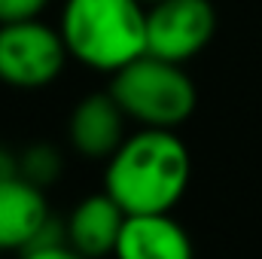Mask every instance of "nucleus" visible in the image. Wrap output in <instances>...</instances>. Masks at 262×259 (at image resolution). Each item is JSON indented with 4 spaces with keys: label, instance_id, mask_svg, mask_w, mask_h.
<instances>
[{
    "label": "nucleus",
    "instance_id": "6e6552de",
    "mask_svg": "<svg viewBox=\"0 0 262 259\" xmlns=\"http://www.w3.org/2000/svg\"><path fill=\"white\" fill-rule=\"evenodd\" d=\"M125 220H128V213L122 210V204L107 189L89 195L70 210V217L64 220L67 244L89 259L113 256Z\"/></svg>",
    "mask_w": 262,
    "mask_h": 259
},
{
    "label": "nucleus",
    "instance_id": "9b49d317",
    "mask_svg": "<svg viewBox=\"0 0 262 259\" xmlns=\"http://www.w3.org/2000/svg\"><path fill=\"white\" fill-rule=\"evenodd\" d=\"M49 0H0V25L12 21H31L46 12Z\"/></svg>",
    "mask_w": 262,
    "mask_h": 259
},
{
    "label": "nucleus",
    "instance_id": "1a4fd4ad",
    "mask_svg": "<svg viewBox=\"0 0 262 259\" xmlns=\"http://www.w3.org/2000/svg\"><path fill=\"white\" fill-rule=\"evenodd\" d=\"M116 259H195L189 232L171 213H128Z\"/></svg>",
    "mask_w": 262,
    "mask_h": 259
},
{
    "label": "nucleus",
    "instance_id": "423d86ee",
    "mask_svg": "<svg viewBox=\"0 0 262 259\" xmlns=\"http://www.w3.org/2000/svg\"><path fill=\"white\" fill-rule=\"evenodd\" d=\"M125 122H128V116L119 107V101L110 95V89L85 95L73 107L70 122H67L70 146L85 159H110L128 137Z\"/></svg>",
    "mask_w": 262,
    "mask_h": 259
},
{
    "label": "nucleus",
    "instance_id": "f257e3e1",
    "mask_svg": "<svg viewBox=\"0 0 262 259\" xmlns=\"http://www.w3.org/2000/svg\"><path fill=\"white\" fill-rule=\"evenodd\" d=\"M192 177V159L174 128H137L107 159L104 189L125 213H171Z\"/></svg>",
    "mask_w": 262,
    "mask_h": 259
},
{
    "label": "nucleus",
    "instance_id": "ddd939ff",
    "mask_svg": "<svg viewBox=\"0 0 262 259\" xmlns=\"http://www.w3.org/2000/svg\"><path fill=\"white\" fill-rule=\"evenodd\" d=\"M18 174V156H12L9 149L0 146V180H9Z\"/></svg>",
    "mask_w": 262,
    "mask_h": 259
},
{
    "label": "nucleus",
    "instance_id": "7ed1b4c3",
    "mask_svg": "<svg viewBox=\"0 0 262 259\" xmlns=\"http://www.w3.org/2000/svg\"><path fill=\"white\" fill-rule=\"evenodd\" d=\"M110 95L140 128H177L195 113L198 104L195 82L183 64L149 52L113 73Z\"/></svg>",
    "mask_w": 262,
    "mask_h": 259
},
{
    "label": "nucleus",
    "instance_id": "4468645a",
    "mask_svg": "<svg viewBox=\"0 0 262 259\" xmlns=\"http://www.w3.org/2000/svg\"><path fill=\"white\" fill-rule=\"evenodd\" d=\"M143 3H146V6H152V3H159V0H143Z\"/></svg>",
    "mask_w": 262,
    "mask_h": 259
},
{
    "label": "nucleus",
    "instance_id": "20e7f679",
    "mask_svg": "<svg viewBox=\"0 0 262 259\" xmlns=\"http://www.w3.org/2000/svg\"><path fill=\"white\" fill-rule=\"evenodd\" d=\"M67 43L43 18L0 25V82L12 89H43L64 70Z\"/></svg>",
    "mask_w": 262,
    "mask_h": 259
},
{
    "label": "nucleus",
    "instance_id": "9d476101",
    "mask_svg": "<svg viewBox=\"0 0 262 259\" xmlns=\"http://www.w3.org/2000/svg\"><path fill=\"white\" fill-rule=\"evenodd\" d=\"M18 174L40 189L52 186L61 177V153L52 143H34L18 156Z\"/></svg>",
    "mask_w": 262,
    "mask_h": 259
},
{
    "label": "nucleus",
    "instance_id": "39448f33",
    "mask_svg": "<svg viewBox=\"0 0 262 259\" xmlns=\"http://www.w3.org/2000/svg\"><path fill=\"white\" fill-rule=\"evenodd\" d=\"M216 9L210 0H159L146 6V52L165 61H189L213 40Z\"/></svg>",
    "mask_w": 262,
    "mask_h": 259
},
{
    "label": "nucleus",
    "instance_id": "f03ea898",
    "mask_svg": "<svg viewBox=\"0 0 262 259\" xmlns=\"http://www.w3.org/2000/svg\"><path fill=\"white\" fill-rule=\"evenodd\" d=\"M61 37L70 58L98 73H116L146 55L143 0H64Z\"/></svg>",
    "mask_w": 262,
    "mask_h": 259
},
{
    "label": "nucleus",
    "instance_id": "f8f14e48",
    "mask_svg": "<svg viewBox=\"0 0 262 259\" xmlns=\"http://www.w3.org/2000/svg\"><path fill=\"white\" fill-rule=\"evenodd\" d=\"M21 259H89L82 256L79 250H73L67 241L61 244H43V247H31V250H25Z\"/></svg>",
    "mask_w": 262,
    "mask_h": 259
},
{
    "label": "nucleus",
    "instance_id": "0eeeda50",
    "mask_svg": "<svg viewBox=\"0 0 262 259\" xmlns=\"http://www.w3.org/2000/svg\"><path fill=\"white\" fill-rule=\"evenodd\" d=\"M52 223V210L43 189L21 174L0 180V253L28 250L40 232Z\"/></svg>",
    "mask_w": 262,
    "mask_h": 259
}]
</instances>
